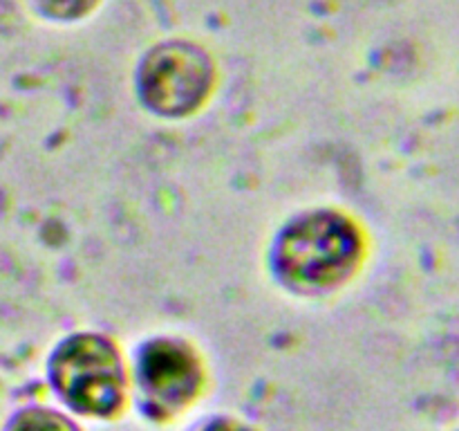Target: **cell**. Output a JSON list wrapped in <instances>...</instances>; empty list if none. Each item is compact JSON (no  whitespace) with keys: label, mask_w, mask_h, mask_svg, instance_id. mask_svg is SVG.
<instances>
[{"label":"cell","mask_w":459,"mask_h":431,"mask_svg":"<svg viewBox=\"0 0 459 431\" xmlns=\"http://www.w3.org/2000/svg\"><path fill=\"white\" fill-rule=\"evenodd\" d=\"M43 3H48L49 9H54V12L72 13V12H79V9H83L88 0H43Z\"/></svg>","instance_id":"obj_1"}]
</instances>
